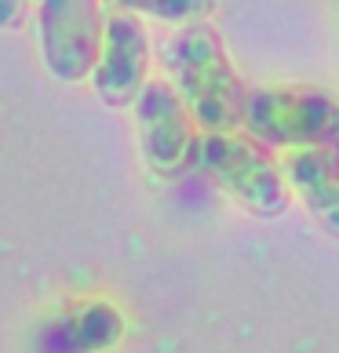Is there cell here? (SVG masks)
<instances>
[{"instance_id": "cell-1", "label": "cell", "mask_w": 339, "mask_h": 353, "mask_svg": "<svg viewBox=\"0 0 339 353\" xmlns=\"http://www.w3.org/2000/svg\"><path fill=\"white\" fill-rule=\"evenodd\" d=\"M164 66L201 132H238L244 124L249 88L233 70L223 37L208 22L179 26L164 44Z\"/></svg>"}, {"instance_id": "cell-2", "label": "cell", "mask_w": 339, "mask_h": 353, "mask_svg": "<svg viewBox=\"0 0 339 353\" xmlns=\"http://www.w3.org/2000/svg\"><path fill=\"white\" fill-rule=\"evenodd\" d=\"M197 168L230 201L259 219L281 215L292 201L281 161L249 132H201Z\"/></svg>"}, {"instance_id": "cell-3", "label": "cell", "mask_w": 339, "mask_h": 353, "mask_svg": "<svg viewBox=\"0 0 339 353\" xmlns=\"http://www.w3.org/2000/svg\"><path fill=\"white\" fill-rule=\"evenodd\" d=\"M241 128L273 150L336 146L339 95L318 84H263L249 91Z\"/></svg>"}, {"instance_id": "cell-4", "label": "cell", "mask_w": 339, "mask_h": 353, "mask_svg": "<svg viewBox=\"0 0 339 353\" xmlns=\"http://www.w3.org/2000/svg\"><path fill=\"white\" fill-rule=\"evenodd\" d=\"M135 132L142 161L157 179H175L197 164L201 124L168 77H150L135 99Z\"/></svg>"}, {"instance_id": "cell-5", "label": "cell", "mask_w": 339, "mask_h": 353, "mask_svg": "<svg viewBox=\"0 0 339 353\" xmlns=\"http://www.w3.org/2000/svg\"><path fill=\"white\" fill-rule=\"evenodd\" d=\"M106 15L99 0H37V37L48 73L62 84L91 81Z\"/></svg>"}, {"instance_id": "cell-6", "label": "cell", "mask_w": 339, "mask_h": 353, "mask_svg": "<svg viewBox=\"0 0 339 353\" xmlns=\"http://www.w3.org/2000/svg\"><path fill=\"white\" fill-rule=\"evenodd\" d=\"M150 84V41L146 26L139 15L124 8H113L106 15V33H102V51L91 73L99 102L121 110L135 106L139 91Z\"/></svg>"}, {"instance_id": "cell-7", "label": "cell", "mask_w": 339, "mask_h": 353, "mask_svg": "<svg viewBox=\"0 0 339 353\" xmlns=\"http://www.w3.org/2000/svg\"><path fill=\"white\" fill-rule=\"evenodd\" d=\"M284 179L307 212L339 237V153L336 146H303L281 157Z\"/></svg>"}, {"instance_id": "cell-8", "label": "cell", "mask_w": 339, "mask_h": 353, "mask_svg": "<svg viewBox=\"0 0 339 353\" xmlns=\"http://www.w3.org/2000/svg\"><path fill=\"white\" fill-rule=\"evenodd\" d=\"M113 8H124L132 15H146L157 22H172V26H190L212 15L215 0H113Z\"/></svg>"}, {"instance_id": "cell-9", "label": "cell", "mask_w": 339, "mask_h": 353, "mask_svg": "<svg viewBox=\"0 0 339 353\" xmlns=\"http://www.w3.org/2000/svg\"><path fill=\"white\" fill-rule=\"evenodd\" d=\"M30 15V0H0V30H19Z\"/></svg>"}, {"instance_id": "cell-10", "label": "cell", "mask_w": 339, "mask_h": 353, "mask_svg": "<svg viewBox=\"0 0 339 353\" xmlns=\"http://www.w3.org/2000/svg\"><path fill=\"white\" fill-rule=\"evenodd\" d=\"M336 153H339V142H336Z\"/></svg>"}]
</instances>
